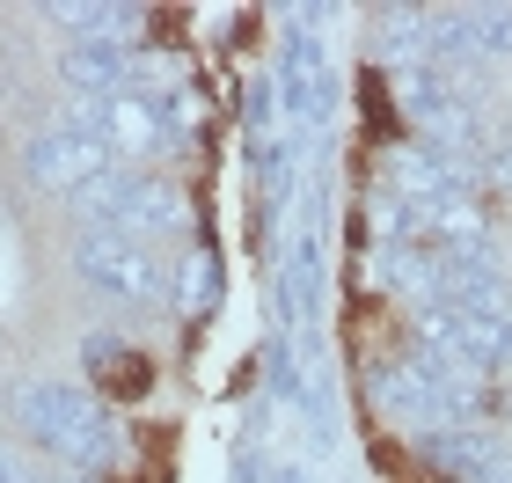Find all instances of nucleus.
<instances>
[{
    "instance_id": "1",
    "label": "nucleus",
    "mask_w": 512,
    "mask_h": 483,
    "mask_svg": "<svg viewBox=\"0 0 512 483\" xmlns=\"http://www.w3.org/2000/svg\"><path fill=\"white\" fill-rule=\"evenodd\" d=\"M15 425L74 476H96L110 462H125V432L88 381H22L15 388Z\"/></svg>"
},
{
    "instance_id": "2",
    "label": "nucleus",
    "mask_w": 512,
    "mask_h": 483,
    "mask_svg": "<svg viewBox=\"0 0 512 483\" xmlns=\"http://www.w3.org/2000/svg\"><path fill=\"white\" fill-rule=\"evenodd\" d=\"M74 271L110 301H161L169 293V264H154V249L125 235H74Z\"/></svg>"
},
{
    "instance_id": "3",
    "label": "nucleus",
    "mask_w": 512,
    "mask_h": 483,
    "mask_svg": "<svg viewBox=\"0 0 512 483\" xmlns=\"http://www.w3.org/2000/svg\"><path fill=\"white\" fill-rule=\"evenodd\" d=\"M22 169H30L37 191H59V198H74L88 191L96 176L118 169V154H110L103 140H74V132H59V125H44L30 147H22Z\"/></svg>"
},
{
    "instance_id": "4",
    "label": "nucleus",
    "mask_w": 512,
    "mask_h": 483,
    "mask_svg": "<svg viewBox=\"0 0 512 483\" xmlns=\"http://www.w3.org/2000/svg\"><path fill=\"white\" fill-rule=\"evenodd\" d=\"M103 140H110V154H118V161H154V154H169V125H161L154 88H125V96L103 103Z\"/></svg>"
},
{
    "instance_id": "5",
    "label": "nucleus",
    "mask_w": 512,
    "mask_h": 483,
    "mask_svg": "<svg viewBox=\"0 0 512 483\" xmlns=\"http://www.w3.org/2000/svg\"><path fill=\"white\" fill-rule=\"evenodd\" d=\"M169 301H176V315H213L220 308V257L205 242L169 264Z\"/></svg>"
},
{
    "instance_id": "6",
    "label": "nucleus",
    "mask_w": 512,
    "mask_h": 483,
    "mask_svg": "<svg viewBox=\"0 0 512 483\" xmlns=\"http://www.w3.org/2000/svg\"><path fill=\"white\" fill-rule=\"evenodd\" d=\"M191 227V191L176 176H139V220H132V242L147 235H183Z\"/></svg>"
},
{
    "instance_id": "7",
    "label": "nucleus",
    "mask_w": 512,
    "mask_h": 483,
    "mask_svg": "<svg viewBox=\"0 0 512 483\" xmlns=\"http://www.w3.org/2000/svg\"><path fill=\"white\" fill-rule=\"evenodd\" d=\"M88 374H96L110 396H147V381H154V366H147V352H132V344H118V337H88Z\"/></svg>"
},
{
    "instance_id": "8",
    "label": "nucleus",
    "mask_w": 512,
    "mask_h": 483,
    "mask_svg": "<svg viewBox=\"0 0 512 483\" xmlns=\"http://www.w3.org/2000/svg\"><path fill=\"white\" fill-rule=\"evenodd\" d=\"M469 22V52L476 59H505L512 52V8H461Z\"/></svg>"
},
{
    "instance_id": "9",
    "label": "nucleus",
    "mask_w": 512,
    "mask_h": 483,
    "mask_svg": "<svg viewBox=\"0 0 512 483\" xmlns=\"http://www.w3.org/2000/svg\"><path fill=\"white\" fill-rule=\"evenodd\" d=\"M242 110H249L256 140H271V125H278V74H256V81H249V96H242Z\"/></svg>"
},
{
    "instance_id": "10",
    "label": "nucleus",
    "mask_w": 512,
    "mask_h": 483,
    "mask_svg": "<svg viewBox=\"0 0 512 483\" xmlns=\"http://www.w3.org/2000/svg\"><path fill=\"white\" fill-rule=\"evenodd\" d=\"M483 183H491V191H498V198H512V140H505V147H491V154H483Z\"/></svg>"
},
{
    "instance_id": "11",
    "label": "nucleus",
    "mask_w": 512,
    "mask_h": 483,
    "mask_svg": "<svg viewBox=\"0 0 512 483\" xmlns=\"http://www.w3.org/2000/svg\"><path fill=\"white\" fill-rule=\"evenodd\" d=\"M0 483H30V476H22V462H15L8 447H0Z\"/></svg>"
},
{
    "instance_id": "12",
    "label": "nucleus",
    "mask_w": 512,
    "mask_h": 483,
    "mask_svg": "<svg viewBox=\"0 0 512 483\" xmlns=\"http://www.w3.org/2000/svg\"><path fill=\"white\" fill-rule=\"evenodd\" d=\"M52 483H96V476H74V469H66V476H52Z\"/></svg>"
},
{
    "instance_id": "13",
    "label": "nucleus",
    "mask_w": 512,
    "mask_h": 483,
    "mask_svg": "<svg viewBox=\"0 0 512 483\" xmlns=\"http://www.w3.org/2000/svg\"><path fill=\"white\" fill-rule=\"evenodd\" d=\"M505 410H512V388H505Z\"/></svg>"
}]
</instances>
